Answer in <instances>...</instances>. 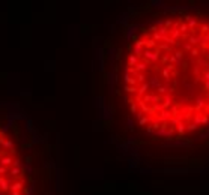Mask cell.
I'll return each instance as SVG.
<instances>
[{
  "mask_svg": "<svg viewBox=\"0 0 209 195\" xmlns=\"http://www.w3.org/2000/svg\"><path fill=\"white\" fill-rule=\"evenodd\" d=\"M120 93L133 125L173 144L209 138V11L164 9L126 39Z\"/></svg>",
  "mask_w": 209,
  "mask_h": 195,
  "instance_id": "1",
  "label": "cell"
},
{
  "mask_svg": "<svg viewBox=\"0 0 209 195\" xmlns=\"http://www.w3.org/2000/svg\"><path fill=\"white\" fill-rule=\"evenodd\" d=\"M0 195H35L29 156L12 126L0 117Z\"/></svg>",
  "mask_w": 209,
  "mask_h": 195,
  "instance_id": "2",
  "label": "cell"
}]
</instances>
